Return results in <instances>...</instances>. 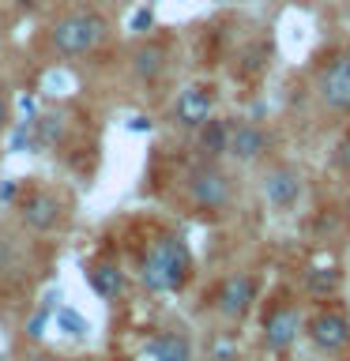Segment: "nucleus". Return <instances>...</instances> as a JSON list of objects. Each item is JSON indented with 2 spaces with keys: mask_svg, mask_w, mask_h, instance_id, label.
<instances>
[{
  "mask_svg": "<svg viewBox=\"0 0 350 361\" xmlns=\"http://www.w3.org/2000/svg\"><path fill=\"white\" fill-rule=\"evenodd\" d=\"M83 361H95V357H83Z\"/></svg>",
  "mask_w": 350,
  "mask_h": 361,
  "instance_id": "23",
  "label": "nucleus"
},
{
  "mask_svg": "<svg viewBox=\"0 0 350 361\" xmlns=\"http://www.w3.org/2000/svg\"><path fill=\"white\" fill-rule=\"evenodd\" d=\"M253 301H256V279L245 275V271H237V275H230L219 286L215 309H219L226 320H241V316H248V309H253Z\"/></svg>",
  "mask_w": 350,
  "mask_h": 361,
  "instance_id": "7",
  "label": "nucleus"
},
{
  "mask_svg": "<svg viewBox=\"0 0 350 361\" xmlns=\"http://www.w3.org/2000/svg\"><path fill=\"white\" fill-rule=\"evenodd\" d=\"M196 259H192L185 237L174 230H155L135 245V279L151 293H177L188 286Z\"/></svg>",
  "mask_w": 350,
  "mask_h": 361,
  "instance_id": "1",
  "label": "nucleus"
},
{
  "mask_svg": "<svg viewBox=\"0 0 350 361\" xmlns=\"http://www.w3.org/2000/svg\"><path fill=\"white\" fill-rule=\"evenodd\" d=\"M335 166H339V169H346V173H350V135H346V140L335 147Z\"/></svg>",
  "mask_w": 350,
  "mask_h": 361,
  "instance_id": "18",
  "label": "nucleus"
},
{
  "mask_svg": "<svg viewBox=\"0 0 350 361\" xmlns=\"http://www.w3.org/2000/svg\"><path fill=\"white\" fill-rule=\"evenodd\" d=\"M0 38H4V27H0Z\"/></svg>",
  "mask_w": 350,
  "mask_h": 361,
  "instance_id": "22",
  "label": "nucleus"
},
{
  "mask_svg": "<svg viewBox=\"0 0 350 361\" xmlns=\"http://www.w3.org/2000/svg\"><path fill=\"white\" fill-rule=\"evenodd\" d=\"M301 312L294 309V305H275V309L267 312V320H264V346L267 350H290L294 343H298V335H301Z\"/></svg>",
  "mask_w": 350,
  "mask_h": 361,
  "instance_id": "8",
  "label": "nucleus"
},
{
  "mask_svg": "<svg viewBox=\"0 0 350 361\" xmlns=\"http://www.w3.org/2000/svg\"><path fill=\"white\" fill-rule=\"evenodd\" d=\"M301 331L309 335V343L320 354H343L350 346V320L339 309H320L301 324Z\"/></svg>",
  "mask_w": 350,
  "mask_h": 361,
  "instance_id": "4",
  "label": "nucleus"
},
{
  "mask_svg": "<svg viewBox=\"0 0 350 361\" xmlns=\"http://www.w3.org/2000/svg\"><path fill=\"white\" fill-rule=\"evenodd\" d=\"M226 143H230V121L226 117H211L196 128V147H200V154L207 158V162H215V158H222L226 154Z\"/></svg>",
  "mask_w": 350,
  "mask_h": 361,
  "instance_id": "13",
  "label": "nucleus"
},
{
  "mask_svg": "<svg viewBox=\"0 0 350 361\" xmlns=\"http://www.w3.org/2000/svg\"><path fill=\"white\" fill-rule=\"evenodd\" d=\"M109 30H113V23L106 11H98V8H72V11H64L61 19L49 27V45H53V53L56 56H87V53H95L98 45H106L109 38Z\"/></svg>",
  "mask_w": 350,
  "mask_h": 361,
  "instance_id": "2",
  "label": "nucleus"
},
{
  "mask_svg": "<svg viewBox=\"0 0 350 361\" xmlns=\"http://www.w3.org/2000/svg\"><path fill=\"white\" fill-rule=\"evenodd\" d=\"M267 151V132L260 128V124H234L230 121V143H226V154L237 158V162H256V158H264Z\"/></svg>",
  "mask_w": 350,
  "mask_h": 361,
  "instance_id": "11",
  "label": "nucleus"
},
{
  "mask_svg": "<svg viewBox=\"0 0 350 361\" xmlns=\"http://www.w3.org/2000/svg\"><path fill=\"white\" fill-rule=\"evenodd\" d=\"M27 361H61V357H53V354H30Z\"/></svg>",
  "mask_w": 350,
  "mask_h": 361,
  "instance_id": "21",
  "label": "nucleus"
},
{
  "mask_svg": "<svg viewBox=\"0 0 350 361\" xmlns=\"http://www.w3.org/2000/svg\"><path fill=\"white\" fill-rule=\"evenodd\" d=\"M188 203L196 211H203V214H207V211L211 214L226 211L234 203V180H230V173H226L222 166H215V162L192 169V173H188Z\"/></svg>",
  "mask_w": 350,
  "mask_h": 361,
  "instance_id": "3",
  "label": "nucleus"
},
{
  "mask_svg": "<svg viewBox=\"0 0 350 361\" xmlns=\"http://www.w3.org/2000/svg\"><path fill=\"white\" fill-rule=\"evenodd\" d=\"M8 267H11V245L0 237V275H8Z\"/></svg>",
  "mask_w": 350,
  "mask_h": 361,
  "instance_id": "19",
  "label": "nucleus"
},
{
  "mask_svg": "<svg viewBox=\"0 0 350 361\" xmlns=\"http://www.w3.org/2000/svg\"><path fill=\"white\" fill-rule=\"evenodd\" d=\"M264 200H267L275 211L298 207V200H301V177L294 173L290 166H275V169L264 177Z\"/></svg>",
  "mask_w": 350,
  "mask_h": 361,
  "instance_id": "10",
  "label": "nucleus"
},
{
  "mask_svg": "<svg viewBox=\"0 0 350 361\" xmlns=\"http://www.w3.org/2000/svg\"><path fill=\"white\" fill-rule=\"evenodd\" d=\"M211 113H215V90L203 87V83L185 87L174 102V121L181 124V128H200Z\"/></svg>",
  "mask_w": 350,
  "mask_h": 361,
  "instance_id": "9",
  "label": "nucleus"
},
{
  "mask_svg": "<svg viewBox=\"0 0 350 361\" xmlns=\"http://www.w3.org/2000/svg\"><path fill=\"white\" fill-rule=\"evenodd\" d=\"M147 354H151V361H192V343L185 331H162Z\"/></svg>",
  "mask_w": 350,
  "mask_h": 361,
  "instance_id": "15",
  "label": "nucleus"
},
{
  "mask_svg": "<svg viewBox=\"0 0 350 361\" xmlns=\"http://www.w3.org/2000/svg\"><path fill=\"white\" fill-rule=\"evenodd\" d=\"M316 94L327 109L350 113V53H339L332 64L316 75Z\"/></svg>",
  "mask_w": 350,
  "mask_h": 361,
  "instance_id": "6",
  "label": "nucleus"
},
{
  "mask_svg": "<svg viewBox=\"0 0 350 361\" xmlns=\"http://www.w3.org/2000/svg\"><path fill=\"white\" fill-rule=\"evenodd\" d=\"M87 282L102 301H117L128 279H124V271L113 264V259H95V264H87Z\"/></svg>",
  "mask_w": 350,
  "mask_h": 361,
  "instance_id": "12",
  "label": "nucleus"
},
{
  "mask_svg": "<svg viewBox=\"0 0 350 361\" xmlns=\"http://www.w3.org/2000/svg\"><path fill=\"white\" fill-rule=\"evenodd\" d=\"M211 361H237L234 343H226V338H215V346H211Z\"/></svg>",
  "mask_w": 350,
  "mask_h": 361,
  "instance_id": "17",
  "label": "nucleus"
},
{
  "mask_svg": "<svg viewBox=\"0 0 350 361\" xmlns=\"http://www.w3.org/2000/svg\"><path fill=\"white\" fill-rule=\"evenodd\" d=\"M8 121H11V113H8V102H4V98H0V132H4V128H8Z\"/></svg>",
  "mask_w": 350,
  "mask_h": 361,
  "instance_id": "20",
  "label": "nucleus"
},
{
  "mask_svg": "<svg viewBox=\"0 0 350 361\" xmlns=\"http://www.w3.org/2000/svg\"><path fill=\"white\" fill-rule=\"evenodd\" d=\"M162 72H166V45L162 42H143L140 49L132 53V75L140 79V83H155Z\"/></svg>",
  "mask_w": 350,
  "mask_h": 361,
  "instance_id": "14",
  "label": "nucleus"
},
{
  "mask_svg": "<svg viewBox=\"0 0 350 361\" xmlns=\"http://www.w3.org/2000/svg\"><path fill=\"white\" fill-rule=\"evenodd\" d=\"M61 214H64V207L49 188H30L27 196L19 200V219L34 233H53L56 226H61Z\"/></svg>",
  "mask_w": 350,
  "mask_h": 361,
  "instance_id": "5",
  "label": "nucleus"
},
{
  "mask_svg": "<svg viewBox=\"0 0 350 361\" xmlns=\"http://www.w3.org/2000/svg\"><path fill=\"white\" fill-rule=\"evenodd\" d=\"M339 282H343V275H339L335 264H313L309 271H305V293L309 298H332V293L339 290Z\"/></svg>",
  "mask_w": 350,
  "mask_h": 361,
  "instance_id": "16",
  "label": "nucleus"
}]
</instances>
